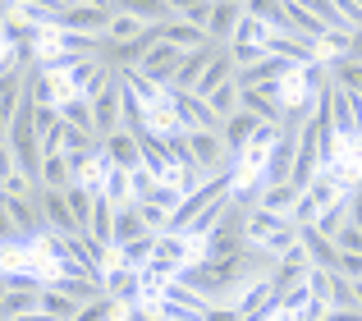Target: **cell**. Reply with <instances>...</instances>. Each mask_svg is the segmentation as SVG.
I'll use <instances>...</instances> for the list:
<instances>
[{"mask_svg":"<svg viewBox=\"0 0 362 321\" xmlns=\"http://www.w3.org/2000/svg\"><path fill=\"white\" fill-rule=\"evenodd\" d=\"M271 33H275L271 23H262V18L243 14L239 28H234V37H230V46H257V51H266V37H271Z\"/></svg>","mask_w":362,"mask_h":321,"instance_id":"obj_26","label":"cell"},{"mask_svg":"<svg viewBox=\"0 0 362 321\" xmlns=\"http://www.w3.org/2000/svg\"><path fill=\"white\" fill-rule=\"evenodd\" d=\"M354 294H358V313H362V280H354Z\"/></svg>","mask_w":362,"mask_h":321,"instance_id":"obj_40","label":"cell"},{"mask_svg":"<svg viewBox=\"0 0 362 321\" xmlns=\"http://www.w3.org/2000/svg\"><path fill=\"white\" fill-rule=\"evenodd\" d=\"M110 9H124L142 23H165L170 18V0H110Z\"/></svg>","mask_w":362,"mask_h":321,"instance_id":"obj_22","label":"cell"},{"mask_svg":"<svg viewBox=\"0 0 362 321\" xmlns=\"http://www.w3.org/2000/svg\"><path fill=\"white\" fill-rule=\"evenodd\" d=\"M5 206H9V216H14V225L23 234H33V239H42L51 225H46V216H42V202H37V193H5Z\"/></svg>","mask_w":362,"mask_h":321,"instance_id":"obj_7","label":"cell"},{"mask_svg":"<svg viewBox=\"0 0 362 321\" xmlns=\"http://www.w3.org/2000/svg\"><path fill=\"white\" fill-rule=\"evenodd\" d=\"M37 308H42V317H60V321H78V298L64 294V289L55 285H42V298H37Z\"/></svg>","mask_w":362,"mask_h":321,"instance_id":"obj_17","label":"cell"},{"mask_svg":"<svg viewBox=\"0 0 362 321\" xmlns=\"http://www.w3.org/2000/svg\"><path fill=\"white\" fill-rule=\"evenodd\" d=\"M293 202H298V188L289 184V179H280V184H266L262 188V206H271V211H293Z\"/></svg>","mask_w":362,"mask_h":321,"instance_id":"obj_30","label":"cell"},{"mask_svg":"<svg viewBox=\"0 0 362 321\" xmlns=\"http://www.w3.org/2000/svg\"><path fill=\"white\" fill-rule=\"evenodd\" d=\"M284 28L298 37H308V42H321V37L330 33V23L321 14H312L308 5H298V0H284Z\"/></svg>","mask_w":362,"mask_h":321,"instance_id":"obj_12","label":"cell"},{"mask_svg":"<svg viewBox=\"0 0 362 321\" xmlns=\"http://www.w3.org/2000/svg\"><path fill=\"white\" fill-rule=\"evenodd\" d=\"M64 5H69V0H64Z\"/></svg>","mask_w":362,"mask_h":321,"instance_id":"obj_42","label":"cell"},{"mask_svg":"<svg viewBox=\"0 0 362 321\" xmlns=\"http://www.w3.org/2000/svg\"><path fill=\"white\" fill-rule=\"evenodd\" d=\"M330 239H335L339 248H349V252H362V225H354V221H344V225H339L335 234H330Z\"/></svg>","mask_w":362,"mask_h":321,"instance_id":"obj_35","label":"cell"},{"mask_svg":"<svg viewBox=\"0 0 362 321\" xmlns=\"http://www.w3.org/2000/svg\"><path fill=\"white\" fill-rule=\"evenodd\" d=\"M101 193L110 197V202H133V179H129V170L115 165V160H106V170H101Z\"/></svg>","mask_w":362,"mask_h":321,"instance_id":"obj_20","label":"cell"},{"mask_svg":"<svg viewBox=\"0 0 362 321\" xmlns=\"http://www.w3.org/2000/svg\"><path fill=\"white\" fill-rule=\"evenodd\" d=\"M37 202H42V216L55 234H78V221H74V206H69V197H64V188L37 184Z\"/></svg>","mask_w":362,"mask_h":321,"instance_id":"obj_6","label":"cell"},{"mask_svg":"<svg viewBox=\"0 0 362 321\" xmlns=\"http://www.w3.org/2000/svg\"><path fill=\"white\" fill-rule=\"evenodd\" d=\"M160 37H165V42H175L179 51H197V46H211V33H206L202 23H188V18H179V14H170L165 23H160Z\"/></svg>","mask_w":362,"mask_h":321,"instance_id":"obj_14","label":"cell"},{"mask_svg":"<svg viewBox=\"0 0 362 321\" xmlns=\"http://www.w3.org/2000/svg\"><path fill=\"white\" fill-rule=\"evenodd\" d=\"M106 23H110V5H64L55 28H64V33H106Z\"/></svg>","mask_w":362,"mask_h":321,"instance_id":"obj_8","label":"cell"},{"mask_svg":"<svg viewBox=\"0 0 362 321\" xmlns=\"http://www.w3.org/2000/svg\"><path fill=\"white\" fill-rule=\"evenodd\" d=\"M243 14L262 18L271 28H284V0H243Z\"/></svg>","mask_w":362,"mask_h":321,"instance_id":"obj_33","label":"cell"},{"mask_svg":"<svg viewBox=\"0 0 362 321\" xmlns=\"http://www.w3.org/2000/svg\"><path fill=\"white\" fill-rule=\"evenodd\" d=\"M184 134H188V147H193V160L206 170V175H216V170H225V165L239 160V156H230L221 129H184Z\"/></svg>","mask_w":362,"mask_h":321,"instance_id":"obj_2","label":"cell"},{"mask_svg":"<svg viewBox=\"0 0 362 321\" xmlns=\"http://www.w3.org/2000/svg\"><path fill=\"white\" fill-rule=\"evenodd\" d=\"M88 234H92V243H101L106 252H115V202H110L106 193H97V202H92Z\"/></svg>","mask_w":362,"mask_h":321,"instance_id":"obj_15","label":"cell"},{"mask_svg":"<svg viewBox=\"0 0 362 321\" xmlns=\"http://www.w3.org/2000/svg\"><path fill=\"white\" fill-rule=\"evenodd\" d=\"M5 289H9V285H5V271H0V298H5Z\"/></svg>","mask_w":362,"mask_h":321,"instance_id":"obj_41","label":"cell"},{"mask_svg":"<svg viewBox=\"0 0 362 321\" xmlns=\"http://www.w3.org/2000/svg\"><path fill=\"white\" fill-rule=\"evenodd\" d=\"M339 276H349V280H358L362 276V252H349V248H339Z\"/></svg>","mask_w":362,"mask_h":321,"instance_id":"obj_36","label":"cell"},{"mask_svg":"<svg viewBox=\"0 0 362 321\" xmlns=\"http://www.w3.org/2000/svg\"><path fill=\"white\" fill-rule=\"evenodd\" d=\"M37 298H42V289H5V298H0V317H42Z\"/></svg>","mask_w":362,"mask_h":321,"instance_id":"obj_21","label":"cell"},{"mask_svg":"<svg viewBox=\"0 0 362 321\" xmlns=\"http://www.w3.org/2000/svg\"><path fill=\"white\" fill-rule=\"evenodd\" d=\"M289 69H298V64H293V60H284V55H271V51H266L262 60L239 64L234 83H239V88H257V83H275V78H284Z\"/></svg>","mask_w":362,"mask_h":321,"instance_id":"obj_9","label":"cell"},{"mask_svg":"<svg viewBox=\"0 0 362 321\" xmlns=\"http://www.w3.org/2000/svg\"><path fill=\"white\" fill-rule=\"evenodd\" d=\"M206 106L216 110V119H225V115H234V110H239V83H221V88L216 92H206Z\"/></svg>","mask_w":362,"mask_h":321,"instance_id":"obj_32","label":"cell"},{"mask_svg":"<svg viewBox=\"0 0 362 321\" xmlns=\"http://www.w3.org/2000/svg\"><path fill=\"white\" fill-rule=\"evenodd\" d=\"M18 225H14V216H9V206H5V193H0V243H14L18 239Z\"/></svg>","mask_w":362,"mask_h":321,"instance_id":"obj_37","label":"cell"},{"mask_svg":"<svg viewBox=\"0 0 362 321\" xmlns=\"http://www.w3.org/2000/svg\"><path fill=\"white\" fill-rule=\"evenodd\" d=\"M138 202V197H133ZM138 211H142V225H147L151 234H160L170 225V206H160V202H138Z\"/></svg>","mask_w":362,"mask_h":321,"instance_id":"obj_34","label":"cell"},{"mask_svg":"<svg viewBox=\"0 0 362 321\" xmlns=\"http://www.w3.org/2000/svg\"><path fill=\"white\" fill-rule=\"evenodd\" d=\"M138 234H147L138 202H119L115 206V248H119V243H129V239H138Z\"/></svg>","mask_w":362,"mask_h":321,"instance_id":"obj_24","label":"cell"},{"mask_svg":"<svg viewBox=\"0 0 362 321\" xmlns=\"http://www.w3.org/2000/svg\"><path fill=\"white\" fill-rule=\"evenodd\" d=\"M142 18H133V14H124V9H110V23H106V42H133V37L142 33Z\"/></svg>","mask_w":362,"mask_h":321,"instance_id":"obj_31","label":"cell"},{"mask_svg":"<svg viewBox=\"0 0 362 321\" xmlns=\"http://www.w3.org/2000/svg\"><path fill=\"white\" fill-rule=\"evenodd\" d=\"M330 317H362L358 313V294H354V280L349 276H330Z\"/></svg>","mask_w":362,"mask_h":321,"instance_id":"obj_19","label":"cell"},{"mask_svg":"<svg viewBox=\"0 0 362 321\" xmlns=\"http://www.w3.org/2000/svg\"><path fill=\"white\" fill-rule=\"evenodd\" d=\"M349 55H354V60H362V28H354V51H349Z\"/></svg>","mask_w":362,"mask_h":321,"instance_id":"obj_38","label":"cell"},{"mask_svg":"<svg viewBox=\"0 0 362 321\" xmlns=\"http://www.w3.org/2000/svg\"><path fill=\"white\" fill-rule=\"evenodd\" d=\"M211 51H216V42H211V46H197V51H184V60H179L175 83H170V88H197V78H202V69H206V60H211Z\"/></svg>","mask_w":362,"mask_h":321,"instance_id":"obj_18","label":"cell"},{"mask_svg":"<svg viewBox=\"0 0 362 321\" xmlns=\"http://www.w3.org/2000/svg\"><path fill=\"white\" fill-rule=\"evenodd\" d=\"M257 124L262 119L252 115V110H234V115H225L221 119V138H225V147H230V156H243V147L252 143V134H257Z\"/></svg>","mask_w":362,"mask_h":321,"instance_id":"obj_11","label":"cell"},{"mask_svg":"<svg viewBox=\"0 0 362 321\" xmlns=\"http://www.w3.org/2000/svg\"><path fill=\"white\" fill-rule=\"evenodd\" d=\"M239 106L252 110L257 119H271V124H284V92H280V78L275 83H257V88H239Z\"/></svg>","mask_w":362,"mask_h":321,"instance_id":"obj_4","label":"cell"},{"mask_svg":"<svg viewBox=\"0 0 362 321\" xmlns=\"http://www.w3.org/2000/svg\"><path fill=\"white\" fill-rule=\"evenodd\" d=\"M92 119H97V134H115L124 129V83H119V69H110V78L101 83L97 92H92Z\"/></svg>","mask_w":362,"mask_h":321,"instance_id":"obj_1","label":"cell"},{"mask_svg":"<svg viewBox=\"0 0 362 321\" xmlns=\"http://www.w3.org/2000/svg\"><path fill=\"white\" fill-rule=\"evenodd\" d=\"M326 64H330V78H335L339 88L362 92V60H354V55H339V60H326Z\"/></svg>","mask_w":362,"mask_h":321,"instance_id":"obj_28","label":"cell"},{"mask_svg":"<svg viewBox=\"0 0 362 321\" xmlns=\"http://www.w3.org/2000/svg\"><path fill=\"white\" fill-rule=\"evenodd\" d=\"M170 106H175L179 129H221L216 110L206 106V97H197L193 88H170Z\"/></svg>","mask_w":362,"mask_h":321,"instance_id":"obj_3","label":"cell"},{"mask_svg":"<svg viewBox=\"0 0 362 321\" xmlns=\"http://www.w3.org/2000/svg\"><path fill=\"white\" fill-rule=\"evenodd\" d=\"M225 202H230V193H225V197H211V202H206V206H202V211H197V216H193V221H188V230H184V234H193V239H197V243H202V239H206V230H211V225H216V221H221V211H225Z\"/></svg>","mask_w":362,"mask_h":321,"instance_id":"obj_29","label":"cell"},{"mask_svg":"<svg viewBox=\"0 0 362 321\" xmlns=\"http://www.w3.org/2000/svg\"><path fill=\"white\" fill-rule=\"evenodd\" d=\"M74 179H78V175H74V165H69L64 152H46L42 156V184L46 188H69Z\"/></svg>","mask_w":362,"mask_h":321,"instance_id":"obj_23","label":"cell"},{"mask_svg":"<svg viewBox=\"0 0 362 321\" xmlns=\"http://www.w3.org/2000/svg\"><path fill=\"white\" fill-rule=\"evenodd\" d=\"M239 18H243V0H211V18H206V33H211V42L230 46Z\"/></svg>","mask_w":362,"mask_h":321,"instance_id":"obj_13","label":"cell"},{"mask_svg":"<svg viewBox=\"0 0 362 321\" xmlns=\"http://www.w3.org/2000/svg\"><path fill=\"white\" fill-rule=\"evenodd\" d=\"M298 243L308 248L312 267H326V271H335V267H339V243L330 239L326 230H317V225H298Z\"/></svg>","mask_w":362,"mask_h":321,"instance_id":"obj_10","label":"cell"},{"mask_svg":"<svg viewBox=\"0 0 362 321\" xmlns=\"http://www.w3.org/2000/svg\"><path fill=\"white\" fill-rule=\"evenodd\" d=\"M179 60H184V51H179L175 42H165V37H156V42L147 46V55L138 60V69L147 74V78H156V83H175V69H179Z\"/></svg>","mask_w":362,"mask_h":321,"instance_id":"obj_5","label":"cell"},{"mask_svg":"<svg viewBox=\"0 0 362 321\" xmlns=\"http://www.w3.org/2000/svg\"><path fill=\"white\" fill-rule=\"evenodd\" d=\"M101 152H106L115 165L124 170H133V165H142V152H138V138L129 134V129H115V134H106L101 138Z\"/></svg>","mask_w":362,"mask_h":321,"instance_id":"obj_16","label":"cell"},{"mask_svg":"<svg viewBox=\"0 0 362 321\" xmlns=\"http://www.w3.org/2000/svg\"><path fill=\"white\" fill-rule=\"evenodd\" d=\"M0 138H9V115L0 110Z\"/></svg>","mask_w":362,"mask_h":321,"instance_id":"obj_39","label":"cell"},{"mask_svg":"<svg viewBox=\"0 0 362 321\" xmlns=\"http://www.w3.org/2000/svg\"><path fill=\"white\" fill-rule=\"evenodd\" d=\"M124 313H129V308H124L115 294H97L78 308V321H110V317H124Z\"/></svg>","mask_w":362,"mask_h":321,"instance_id":"obj_27","label":"cell"},{"mask_svg":"<svg viewBox=\"0 0 362 321\" xmlns=\"http://www.w3.org/2000/svg\"><path fill=\"white\" fill-rule=\"evenodd\" d=\"M151 248H156V234H138V239H129V243H119V248H115V262H124V267H147V262H151Z\"/></svg>","mask_w":362,"mask_h":321,"instance_id":"obj_25","label":"cell"}]
</instances>
